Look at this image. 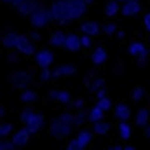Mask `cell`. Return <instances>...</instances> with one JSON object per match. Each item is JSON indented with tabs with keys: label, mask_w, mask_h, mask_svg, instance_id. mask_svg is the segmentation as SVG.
Masks as SVG:
<instances>
[{
	"label": "cell",
	"mask_w": 150,
	"mask_h": 150,
	"mask_svg": "<svg viewBox=\"0 0 150 150\" xmlns=\"http://www.w3.org/2000/svg\"><path fill=\"white\" fill-rule=\"evenodd\" d=\"M71 130H73V125L63 122L61 119H56L51 124V127H50V134L54 139H64V137H68L71 134Z\"/></svg>",
	"instance_id": "obj_1"
},
{
	"label": "cell",
	"mask_w": 150,
	"mask_h": 150,
	"mask_svg": "<svg viewBox=\"0 0 150 150\" xmlns=\"http://www.w3.org/2000/svg\"><path fill=\"white\" fill-rule=\"evenodd\" d=\"M30 22H31V25H33V27H36V28L45 27L48 22H51V20H50V10H46L45 7H38V10L31 15Z\"/></svg>",
	"instance_id": "obj_2"
},
{
	"label": "cell",
	"mask_w": 150,
	"mask_h": 150,
	"mask_svg": "<svg viewBox=\"0 0 150 150\" xmlns=\"http://www.w3.org/2000/svg\"><path fill=\"white\" fill-rule=\"evenodd\" d=\"M43 124H45V115L43 114L31 112L30 117H28L27 122H25V125H27V129L30 130V134H33V132H38V130L43 127Z\"/></svg>",
	"instance_id": "obj_3"
},
{
	"label": "cell",
	"mask_w": 150,
	"mask_h": 150,
	"mask_svg": "<svg viewBox=\"0 0 150 150\" xmlns=\"http://www.w3.org/2000/svg\"><path fill=\"white\" fill-rule=\"evenodd\" d=\"M31 79H33V76H31V73H28V71H15L13 74L10 76V81L20 89L25 88L28 83H31Z\"/></svg>",
	"instance_id": "obj_4"
},
{
	"label": "cell",
	"mask_w": 150,
	"mask_h": 150,
	"mask_svg": "<svg viewBox=\"0 0 150 150\" xmlns=\"http://www.w3.org/2000/svg\"><path fill=\"white\" fill-rule=\"evenodd\" d=\"M15 48H17L20 53H23L25 56H31V54H35V48H33L31 38H28V36H23V35L18 36V43H17Z\"/></svg>",
	"instance_id": "obj_5"
},
{
	"label": "cell",
	"mask_w": 150,
	"mask_h": 150,
	"mask_svg": "<svg viewBox=\"0 0 150 150\" xmlns=\"http://www.w3.org/2000/svg\"><path fill=\"white\" fill-rule=\"evenodd\" d=\"M35 59H36V64H38L40 68H50L54 58H53V53H51V51H48V50H41V51L36 53Z\"/></svg>",
	"instance_id": "obj_6"
},
{
	"label": "cell",
	"mask_w": 150,
	"mask_h": 150,
	"mask_svg": "<svg viewBox=\"0 0 150 150\" xmlns=\"http://www.w3.org/2000/svg\"><path fill=\"white\" fill-rule=\"evenodd\" d=\"M17 8L22 15H33L38 10V4H36L35 0H23Z\"/></svg>",
	"instance_id": "obj_7"
},
{
	"label": "cell",
	"mask_w": 150,
	"mask_h": 150,
	"mask_svg": "<svg viewBox=\"0 0 150 150\" xmlns=\"http://www.w3.org/2000/svg\"><path fill=\"white\" fill-rule=\"evenodd\" d=\"M140 12V4L137 0H127L122 7V13L125 17H132V15H137Z\"/></svg>",
	"instance_id": "obj_8"
},
{
	"label": "cell",
	"mask_w": 150,
	"mask_h": 150,
	"mask_svg": "<svg viewBox=\"0 0 150 150\" xmlns=\"http://www.w3.org/2000/svg\"><path fill=\"white\" fill-rule=\"evenodd\" d=\"M13 144L15 147H25L28 144V140H30V130L28 129H23V130H18L17 134L13 135Z\"/></svg>",
	"instance_id": "obj_9"
},
{
	"label": "cell",
	"mask_w": 150,
	"mask_h": 150,
	"mask_svg": "<svg viewBox=\"0 0 150 150\" xmlns=\"http://www.w3.org/2000/svg\"><path fill=\"white\" fill-rule=\"evenodd\" d=\"M81 46H83L81 36H78V35H68L66 36V45H64L66 50H69V51H78Z\"/></svg>",
	"instance_id": "obj_10"
},
{
	"label": "cell",
	"mask_w": 150,
	"mask_h": 150,
	"mask_svg": "<svg viewBox=\"0 0 150 150\" xmlns=\"http://www.w3.org/2000/svg\"><path fill=\"white\" fill-rule=\"evenodd\" d=\"M114 117H117L119 120H129L130 119V107L125 104H117L114 109Z\"/></svg>",
	"instance_id": "obj_11"
},
{
	"label": "cell",
	"mask_w": 150,
	"mask_h": 150,
	"mask_svg": "<svg viewBox=\"0 0 150 150\" xmlns=\"http://www.w3.org/2000/svg\"><path fill=\"white\" fill-rule=\"evenodd\" d=\"M63 18V2H54L51 4V8H50V20H61Z\"/></svg>",
	"instance_id": "obj_12"
},
{
	"label": "cell",
	"mask_w": 150,
	"mask_h": 150,
	"mask_svg": "<svg viewBox=\"0 0 150 150\" xmlns=\"http://www.w3.org/2000/svg\"><path fill=\"white\" fill-rule=\"evenodd\" d=\"M79 30L83 31L84 35H89V36H96L99 33V25L96 22H86L79 27Z\"/></svg>",
	"instance_id": "obj_13"
},
{
	"label": "cell",
	"mask_w": 150,
	"mask_h": 150,
	"mask_svg": "<svg viewBox=\"0 0 150 150\" xmlns=\"http://www.w3.org/2000/svg\"><path fill=\"white\" fill-rule=\"evenodd\" d=\"M18 36L20 35H15L13 31H7V33L2 36V45H4L5 48H13L18 43Z\"/></svg>",
	"instance_id": "obj_14"
},
{
	"label": "cell",
	"mask_w": 150,
	"mask_h": 150,
	"mask_svg": "<svg viewBox=\"0 0 150 150\" xmlns=\"http://www.w3.org/2000/svg\"><path fill=\"white\" fill-rule=\"evenodd\" d=\"M50 43L53 46H64L66 45V35L63 31H54L50 35Z\"/></svg>",
	"instance_id": "obj_15"
},
{
	"label": "cell",
	"mask_w": 150,
	"mask_h": 150,
	"mask_svg": "<svg viewBox=\"0 0 150 150\" xmlns=\"http://www.w3.org/2000/svg\"><path fill=\"white\" fill-rule=\"evenodd\" d=\"M129 53H130V56H140V54H145L147 53V48L144 43H139V41H134V43H130V46H129Z\"/></svg>",
	"instance_id": "obj_16"
},
{
	"label": "cell",
	"mask_w": 150,
	"mask_h": 150,
	"mask_svg": "<svg viewBox=\"0 0 150 150\" xmlns=\"http://www.w3.org/2000/svg\"><path fill=\"white\" fill-rule=\"evenodd\" d=\"M107 59V51L104 48H96L94 50L93 56H91V61L94 63V64H101V63H104Z\"/></svg>",
	"instance_id": "obj_17"
},
{
	"label": "cell",
	"mask_w": 150,
	"mask_h": 150,
	"mask_svg": "<svg viewBox=\"0 0 150 150\" xmlns=\"http://www.w3.org/2000/svg\"><path fill=\"white\" fill-rule=\"evenodd\" d=\"M149 117L150 115L147 109H139V112L135 115V124L139 127H145V125H149Z\"/></svg>",
	"instance_id": "obj_18"
},
{
	"label": "cell",
	"mask_w": 150,
	"mask_h": 150,
	"mask_svg": "<svg viewBox=\"0 0 150 150\" xmlns=\"http://www.w3.org/2000/svg\"><path fill=\"white\" fill-rule=\"evenodd\" d=\"M104 112H106V110H102L101 107L96 104L93 109L89 110V120H91V122H97V120L104 119Z\"/></svg>",
	"instance_id": "obj_19"
},
{
	"label": "cell",
	"mask_w": 150,
	"mask_h": 150,
	"mask_svg": "<svg viewBox=\"0 0 150 150\" xmlns=\"http://www.w3.org/2000/svg\"><path fill=\"white\" fill-rule=\"evenodd\" d=\"M119 135H120V139H124V140L130 139V135H132V129H130V125L127 124V120H122V122L119 124Z\"/></svg>",
	"instance_id": "obj_20"
},
{
	"label": "cell",
	"mask_w": 150,
	"mask_h": 150,
	"mask_svg": "<svg viewBox=\"0 0 150 150\" xmlns=\"http://www.w3.org/2000/svg\"><path fill=\"white\" fill-rule=\"evenodd\" d=\"M69 2H71V5L74 7L76 13H78V18L83 17L84 12H86V7H88V2H86V0H69Z\"/></svg>",
	"instance_id": "obj_21"
},
{
	"label": "cell",
	"mask_w": 150,
	"mask_h": 150,
	"mask_svg": "<svg viewBox=\"0 0 150 150\" xmlns=\"http://www.w3.org/2000/svg\"><path fill=\"white\" fill-rule=\"evenodd\" d=\"M119 0H107L106 4V17H114L119 12Z\"/></svg>",
	"instance_id": "obj_22"
},
{
	"label": "cell",
	"mask_w": 150,
	"mask_h": 150,
	"mask_svg": "<svg viewBox=\"0 0 150 150\" xmlns=\"http://www.w3.org/2000/svg\"><path fill=\"white\" fill-rule=\"evenodd\" d=\"M107 132H109V124H107L104 119L94 122V134H97V135H104V134H107Z\"/></svg>",
	"instance_id": "obj_23"
},
{
	"label": "cell",
	"mask_w": 150,
	"mask_h": 150,
	"mask_svg": "<svg viewBox=\"0 0 150 150\" xmlns=\"http://www.w3.org/2000/svg\"><path fill=\"white\" fill-rule=\"evenodd\" d=\"M91 139H93V135H91V132H89V130H81V132L78 134V140H79L84 147L91 142Z\"/></svg>",
	"instance_id": "obj_24"
},
{
	"label": "cell",
	"mask_w": 150,
	"mask_h": 150,
	"mask_svg": "<svg viewBox=\"0 0 150 150\" xmlns=\"http://www.w3.org/2000/svg\"><path fill=\"white\" fill-rule=\"evenodd\" d=\"M12 130H13V124L12 122H2V125H0V135H2V139L10 135Z\"/></svg>",
	"instance_id": "obj_25"
},
{
	"label": "cell",
	"mask_w": 150,
	"mask_h": 150,
	"mask_svg": "<svg viewBox=\"0 0 150 150\" xmlns=\"http://www.w3.org/2000/svg\"><path fill=\"white\" fill-rule=\"evenodd\" d=\"M56 101L61 102V104H69L71 101V94L68 93V91H58L56 94Z\"/></svg>",
	"instance_id": "obj_26"
},
{
	"label": "cell",
	"mask_w": 150,
	"mask_h": 150,
	"mask_svg": "<svg viewBox=\"0 0 150 150\" xmlns=\"http://www.w3.org/2000/svg\"><path fill=\"white\" fill-rule=\"evenodd\" d=\"M88 119H89V114H86V110L84 109H79L78 110V114H76V125H83V124H86Z\"/></svg>",
	"instance_id": "obj_27"
},
{
	"label": "cell",
	"mask_w": 150,
	"mask_h": 150,
	"mask_svg": "<svg viewBox=\"0 0 150 150\" xmlns=\"http://www.w3.org/2000/svg\"><path fill=\"white\" fill-rule=\"evenodd\" d=\"M20 99H22L23 102H33L36 99V93L35 91H23Z\"/></svg>",
	"instance_id": "obj_28"
},
{
	"label": "cell",
	"mask_w": 150,
	"mask_h": 150,
	"mask_svg": "<svg viewBox=\"0 0 150 150\" xmlns=\"http://www.w3.org/2000/svg\"><path fill=\"white\" fill-rule=\"evenodd\" d=\"M59 69H61V76H73L76 73V68L73 66V64H64V66H59Z\"/></svg>",
	"instance_id": "obj_29"
},
{
	"label": "cell",
	"mask_w": 150,
	"mask_h": 150,
	"mask_svg": "<svg viewBox=\"0 0 150 150\" xmlns=\"http://www.w3.org/2000/svg\"><path fill=\"white\" fill-rule=\"evenodd\" d=\"M13 149H15L13 140H7V137H4L2 142H0V150H13Z\"/></svg>",
	"instance_id": "obj_30"
},
{
	"label": "cell",
	"mask_w": 150,
	"mask_h": 150,
	"mask_svg": "<svg viewBox=\"0 0 150 150\" xmlns=\"http://www.w3.org/2000/svg\"><path fill=\"white\" fill-rule=\"evenodd\" d=\"M144 88H140V86H137L135 89H134V93H132V99L134 101H142L144 99Z\"/></svg>",
	"instance_id": "obj_31"
},
{
	"label": "cell",
	"mask_w": 150,
	"mask_h": 150,
	"mask_svg": "<svg viewBox=\"0 0 150 150\" xmlns=\"http://www.w3.org/2000/svg\"><path fill=\"white\" fill-rule=\"evenodd\" d=\"M83 149H84V145L78 140V139L71 140L69 144H68V147H66V150H83Z\"/></svg>",
	"instance_id": "obj_32"
},
{
	"label": "cell",
	"mask_w": 150,
	"mask_h": 150,
	"mask_svg": "<svg viewBox=\"0 0 150 150\" xmlns=\"http://www.w3.org/2000/svg\"><path fill=\"white\" fill-rule=\"evenodd\" d=\"M97 106L101 107L102 110H109L110 109V99H107V97H101V99H97Z\"/></svg>",
	"instance_id": "obj_33"
},
{
	"label": "cell",
	"mask_w": 150,
	"mask_h": 150,
	"mask_svg": "<svg viewBox=\"0 0 150 150\" xmlns=\"http://www.w3.org/2000/svg\"><path fill=\"white\" fill-rule=\"evenodd\" d=\"M59 119H61L63 122L69 124V125H76V115H73V114H63Z\"/></svg>",
	"instance_id": "obj_34"
},
{
	"label": "cell",
	"mask_w": 150,
	"mask_h": 150,
	"mask_svg": "<svg viewBox=\"0 0 150 150\" xmlns=\"http://www.w3.org/2000/svg\"><path fill=\"white\" fill-rule=\"evenodd\" d=\"M104 83H106V81L102 79V78L96 79V81L93 83V86H91V91H93V93H97L99 89H102V88H104Z\"/></svg>",
	"instance_id": "obj_35"
},
{
	"label": "cell",
	"mask_w": 150,
	"mask_h": 150,
	"mask_svg": "<svg viewBox=\"0 0 150 150\" xmlns=\"http://www.w3.org/2000/svg\"><path fill=\"white\" fill-rule=\"evenodd\" d=\"M115 31H117V25H114V23L104 25V33H106V35H112V33H115Z\"/></svg>",
	"instance_id": "obj_36"
},
{
	"label": "cell",
	"mask_w": 150,
	"mask_h": 150,
	"mask_svg": "<svg viewBox=\"0 0 150 150\" xmlns=\"http://www.w3.org/2000/svg\"><path fill=\"white\" fill-rule=\"evenodd\" d=\"M40 78H41V81H43V83H46V81H48L50 78H51V71H50L48 68H43V69H41Z\"/></svg>",
	"instance_id": "obj_37"
},
{
	"label": "cell",
	"mask_w": 150,
	"mask_h": 150,
	"mask_svg": "<svg viewBox=\"0 0 150 150\" xmlns=\"http://www.w3.org/2000/svg\"><path fill=\"white\" fill-rule=\"evenodd\" d=\"M31 112H33L31 109H25V110L22 112V114H20V120H22V122L25 124V122H27V119L30 117V114H31Z\"/></svg>",
	"instance_id": "obj_38"
},
{
	"label": "cell",
	"mask_w": 150,
	"mask_h": 150,
	"mask_svg": "<svg viewBox=\"0 0 150 150\" xmlns=\"http://www.w3.org/2000/svg\"><path fill=\"white\" fill-rule=\"evenodd\" d=\"M81 41H83V46H86V48H89V46H91V36H89V35H84V33H83Z\"/></svg>",
	"instance_id": "obj_39"
},
{
	"label": "cell",
	"mask_w": 150,
	"mask_h": 150,
	"mask_svg": "<svg viewBox=\"0 0 150 150\" xmlns=\"http://www.w3.org/2000/svg\"><path fill=\"white\" fill-rule=\"evenodd\" d=\"M144 25H145V28L150 31V13H147L145 17H144Z\"/></svg>",
	"instance_id": "obj_40"
},
{
	"label": "cell",
	"mask_w": 150,
	"mask_h": 150,
	"mask_svg": "<svg viewBox=\"0 0 150 150\" xmlns=\"http://www.w3.org/2000/svg\"><path fill=\"white\" fill-rule=\"evenodd\" d=\"M96 94H97V96H96L97 99H101V97H106V89H104V88H102V89H99V91H97Z\"/></svg>",
	"instance_id": "obj_41"
},
{
	"label": "cell",
	"mask_w": 150,
	"mask_h": 150,
	"mask_svg": "<svg viewBox=\"0 0 150 150\" xmlns=\"http://www.w3.org/2000/svg\"><path fill=\"white\" fill-rule=\"evenodd\" d=\"M145 61H147V53L140 54V56H139V64H145Z\"/></svg>",
	"instance_id": "obj_42"
},
{
	"label": "cell",
	"mask_w": 150,
	"mask_h": 150,
	"mask_svg": "<svg viewBox=\"0 0 150 150\" xmlns=\"http://www.w3.org/2000/svg\"><path fill=\"white\" fill-rule=\"evenodd\" d=\"M83 106H84V101H83V99H78V101H74V107H78V109H81Z\"/></svg>",
	"instance_id": "obj_43"
},
{
	"label": "cell",
	"mask_w": 150,
	"mask_h": 150,
	"mask_svg": "<svg viewBox=\"0 0 150 150\" xmlns=\"http://www.w3.org/2000/svg\"><path fill=\"white\" fill-rule=\"evenodd\" d=\"M30 38L31 40H40V33H38V31H31Z\"/></svg>",
	"instance_id": "obj_44"
},
{
	"label": "cell",
	"mask_w": 150,
	"mask_h": 150,
	"mask_svg": "<svg viewBox=\"0 0 150 150\" xmlns=\"http://www.w3.org/2000/svg\"><path fill=\"white\" fill-rule=\"evenodd\" d=\"M144 135H145L147 139H150V125H145V129H144Z\"/></svg>",
	"instance_id": "obj_45"
},
{
	"label": "cell",
	"mask_w": 150,
	"mask_h": 150,
	"mask_svg": "<svg viewBox=\"0 0 150 150\" xmlns=\"http://www.w3.org/2000/svg\"><path fill=\"white\" fill-rule=\"evenodd\" d=\"M59 76H61V69H59V66H58L56 69L53 71V78H59Z\"/></svg>",
	"instance_id": "obj_46"
},
{
	"label": "cell",
	"mask_w": 150,
	"mask_h": 150,
	"mask_svg": "<svg viewBox=\"0 0 150 150\" xmlns=\"http://www.w3.org/2000/svg\"><path fill=\"white\" fill-rule=\"evenodd\" d=\"M22 2H23V0H10L8 4H10V5H13V7H18V5L22 4Z\"/></svg>",
	"instance_id": "obj_47"
},
{
	"label": "cell",
	"mask_w": 150,
	"mask_h": 150,
	"mask_svg": "<svg viewBox=\"0 0 150 150\" xmlns=\"http://www.w3.org/2000/svg\"><path fill=\"white\" fill-rule=\"evenodd\" d=\"M56 94H58V91H51V93L48 94V97L50 99H53V101H56Z\"/></svg>",
	"instance_id": "obj_48"
},
{
	"label": "cell",
	"mask_w": 150,
	"mask_h": 150,
	"mask_svg": "<svg viewBox=\"0 0 150 150\" xmlns=\"http://www.w3.org/2000/svg\"><path fill=\"white\" fill-rule=\"evenodd\" d=\"M8 61H17V54H10V56H8Z\"/></svg>",
	"instance_id": "obj_49"
},
{
	"label": "cell",
	"mask_w": 150,
	"mask_h": 150,
	"mask_svg": "<svg viewBox=\"0 0 150 150\" xmlns=\"http://www.w3.org/2000/svg\"><path fill=\"white\" fill-rule=\"evenodd\" d=\"M109 150H124V147H119V145H114V147H110Z\"/></svg>",
	"instance_id": "obj_50"
},
{
	"label": "cell",
	"mask_w": 150,
	"mask_h": 150,
	"mask_svg": "<svg viewBox=\"0 0 150 150\" xmlns=\"http://www.w3.org/2000/svg\"><path fill=\"white\" fill-rule=\"evenodd\" d=\"M124 150H135L134 147H124Z\"/></svg>",
	"instance_id": "obj_51"
},
{
	"label": "cell",
	"mask_w": 150,
	"mask_h": 150,
	"mask_svg": "<svg viewBox=\"0 0 150 150\" xmlns=\"http://www.w3.org/2000/svg\"><path fill=\"white\" fill-rule=\"evenodd\" d=\"M86 2H88V4H89V2H93V0H86Z\"/></svg>",
	"instance_id": "obj_52"
},
{
	"label": "cell",
	"mask_w": 150,
	"mask_h": 150,
	"mask_svg": "<svg viewBox=\"0 0 150 150\" xmlns=\"http://www.w3.org/2000/svg\"><path fill=\"white\" fill-rule=\"evenodd\" d=\"M119 2H127V0H119Z\"/></svg>",
	"instance_id": "obj_53"
},
{
	"label": "cell",
	"mask_w": 150,
	"mask_h": 150,
	"mask_svg": "<svg viewBox=\"0 0 150 150\" xmlns=\"http://www.w3.org/2000/svg\"><path fill=\"white\" fill-rule=\"evenodd\" d=\"M4 2H10V0H4Z\"/></svg>",
	"instance_id": "obj_54"
},
{
	"label": "cell",
	"mask_w": 150,
	"mask_h": 150,
	"mask_svg": "<svg viewBox=\"0 0 150 150\" xmlns=\"http://www.w3.org/2000/svg\"><path fill=\"white\" fill-rule=\"evenodd\" d=\"M149 41H150V38H149Z\"/></svg>",
	"instance_id": "obj_55"
}]
</instances>
